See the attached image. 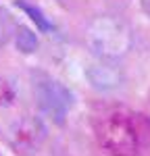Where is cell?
I'll use <instances>...</instances> for the list:
<instances>
[{"label": "cell", "mask_w": 150, "mask_h": 156, "mask_svg": "<svg viewBox=\"0 0 150 156\" xmlns=\"http://www.w3.org/2000/svg\"><path fill=\"white\" fill-rule=\"evenodd\" d=\"M17 25L19 23L15 21V17L4 6H0V50L12 40V34H15Z\"/></svg>", "instance_id": "6"}, {"label": "cell", "mask_w": 150, "mask_h": 156, "mask_svg": "<svg viewBox=\"0 0 150 156\" xmlns=\"http://www.w3.org/2000/svg\"><path fill=\"white\" fill-rule=\"evenodd\" d=\"M17 4H19V6H21L25 12H29V15H31V19L38 23V27H40L42 31H50V29H52V23H50L48 19L44 17V12L40 11V9H34L31 4H27V2H23V0H19Z\"/></svg>", "instance_id": "7"}, {"label": "cell", "mask_w": 150, "mask_h": 156, "mask_svg": "<svg viewBox=\"0 0 150 156\" xmlns=\"http://www.w3.org/2000/svg\"><path fill=\"white\" fill-rule=\"evenodd\" d=\"M0 156H2V154H0Z\"/></svg>", "instance_id": "10"}, {"label": "cell", "mask_w": 150, "mask_h": 156, "mask_svg": "<svg viewBox=\"0 0 150 156\" xmlns=\"http://www.w3.org/2000/svg\"><path fill=\"white\" fill-rule=\"evenodd\" d=\"M46 125L40 117H21L15 123H11L9 131H6V140L11 148L19 156H34L46 142Z\"/></svg>", "instance_id": "3"}, {"label": "cell", "mask_w": 150, "mask_h": 156, "mask_svg": "<svg viewBox=\"0 0 150 156\" xmlns=\"http://www.w3.org/2000/svg\"><path fill=\"white\" fill-rule=\"evenodd\" d=\"M34 96H36L40 110L46 117H50L56 125L65 123L69 110L75 104L73 92L59 79H52L48 75H40L34 81Z\"/></svg>", "instance_id": "2"}, {"label": "cell", "mask_w": 150, "mask_h": 156, "mask_svg": "<svg viewBox=\"0 0 150 156\" xmlns=\"http://www.w3.org/2000/svg\"><path fill=\"white\" fill-rule=\"evenodd\" d=\"M12 40H15L17 50L23 52V54H34L38 50V46H40L36 31H31V29L25 27V25H17V29H15V34H12Z\"/></svg>", "instance_id": "5"}, {"label": "cell", "mask_w": 150, "mask_h": 156, "mask_svg": "<svg viewBox=\"0 0 150 156\" xmlns=\"http://www.w3.org/2000/svg\"><path fill=\"white\" fill-rule=\"evenodd\" d=\"M140 4H142V9H144V12L150 17V0H140Z\"/></svg>", "instance_id": "9"}, {"label": "cell", "mask_w": 150, "mask_h": 156, "mask_svg": "<svg viewBox=\"0 0 150 156\" xmlns=\"http://www.w3.org/2000/svg\"><path fill=\"white\" fill-rule=\"evenodd\" d=\"M15 96H17V92H15L12 83L9 79H2L0 77V106H11Z\"/></svg>", "instance_id": "8"}, {"label": "cell", "mask_w": 150, "mask_h": 156, "mask_svg": "<svg viewBox=\"0 0 150 156\" xmlns=\"http://www.w3.org/2000/svg\"><path fill=\"white\" fill-rule=\"evenodd\" d=\"M84 40L98 60H119L134 46V31L123 19L100 15L88 23Z\"/></svg>", "instance_id": "1"}, {"label": "cell", "mask_w": 150, "mask_h": 156, "mask_svg": "<svg viewBox=\"0 0 150 156\" xmlns=\"http://www.w3.org/2000/svg\"><path fill=\"white\" fill-rule=\"evenodd\" d=\"M86 79L94 90L111 92V90H117L125 81V75L115 65V60H98L86 69Z\"/></svg>", "instance_id": "4"}]
</instances>
